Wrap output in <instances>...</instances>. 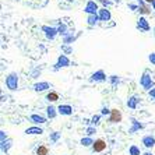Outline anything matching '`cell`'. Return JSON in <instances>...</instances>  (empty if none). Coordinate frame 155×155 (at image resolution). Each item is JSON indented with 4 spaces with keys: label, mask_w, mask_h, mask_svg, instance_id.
I'll return each mask as SVG.
<instances>
[{
    "label": "cell",
    "mask_w": 155,
    "mask_h": 155,
    "mask_svg": "<svg viewBox=\"0 0 155 155\" xmlns=\"http://www.w3.org/2000/svg\"><path fill=\"white\" fill-rule=\"evenodd\" d=\"M42 31L45 32V36H46V39H51V41H53L54 38H56V35H59L58 28H54V27L42 25Z\"/></svg>",
    "instance_id": "obj_4"
},
{
    "label": "cell",
    "mask_w": 155,
    "mask_h": 155,
    "mask_svg": "<svg viewBox=\"0 0 155 155\" xmlns=\"http://www.w3.org/2000/svg\"><path fill=\"white\" fill-rule=\"evenodd\" d=\"M36 154H38V155H48V148L45 147V145H41V147L38 148Z\"/></svg>",
    "instance_id": "obj_22"
},
{
    "label": "cell",
    "mask_w": 155,
    "mask_h": 155,
    "mask_svg": "<svg viewBox=\"0 0 155 155\" xmlns=\"http://www.w3.org/2000/svg\"><path fill=\"white\" fill-rule=\"evenodd\" d=\"M110 112H112V110H109L108 108H104V109H102V115H108V113H110Z\"/></svg>",
    "instance_id": "obj_33"
},
{
    "label": "cell",
    "mask_w": 155,
    "mask_h": 155,
    "mask_svg": "<svg viewBox=\"0 0 155 155\" xmlns=\"http://www.w3.org/2000/svg\"><path fill=\"white\" fill-rule=\"evenodd\" d=\"M98 2L104 4V7H108V6H110V4H112V2H110V0H98Z\"/></svg>",
    "instance_id": "obj_30"
},
{
    "label": "cell",
    "mask_w": 155,
    "mask_h": 155,
    "mask_svg": "<svg viewBox=\"0 0 155 155\" xmlns=\"http://www.w3.org/2000/svg\"><path fill=\"white\" fill-rule=\"evenodd\" d=\"M48 88H51V85H49V83H46V81H43V83H36L35 85H34V90H35L36 92L46 91Z\"/></svg>",
    "instance_id": "obj_13"
},
{
    "label": "cell",
    "mask_w": 155,
    "mask_h": 155,
    "mask_svg": "<svg viewBox=\"0 0 155 155\" xmlns=\"http://www.w3.org/2000/svg\"><path fill=\"white\" fill-rule=\"evenodd\" d=\"M6 85H7L8 90L15 91L18 88V74L17 73H10L7 77H6Z\"/></svg>",
    "instance_id": "obj_1"
},
{
    "label": "cell",
    "mask_w": 155,
    "mask_h": 155,
    "mask_svg": "<svg viewBox=\"0 0 155 155\" xmlns=\"http://www.w3.org/2000/svg\"><path fill=\"white\" fill-rule=\"evenodd\" d=\"M90 81H97V83H104V81H106V74H105L104 70H98V71H95L92 76H91Z\"/></svg>",
    "instance_id": "obj_7"
},
{
    "label": "cell",
    "mask_w": 155,
    "mask_h": 155,
    "mask_svg": "<svg viewBox=\"0 0 155 155\" xmlns=\"http://www.w3.org/2000/svg\"><path fill=\"white\" fill-rule=\"evenodd\" d=\"M130 154L131 155H140V151L137 150V147H131L130 148Z\"/></svg>",
    "instance_id": "obj_29"
},
{
    "label": "cell",
    "mask_w": 155,
    "mask_h": 155,
    "mask_svg": "<svg viewBox=\"0 0 155 155\" xmlns=\"http://www.w3.org/2000/svg\"><path fill=\"white\" fill-rule=\"evenodd\" d=\"M58 112L60 113V115H66V116H69L73 113V108L70 106V105H60L58 108Z\"/></svg>",
    "instance_id": "obj_11"
},
{
    "label": "cell",
    "mask_w": 155,
    "mask_h": 155,
    "mask_svg": "<svg viewBox=\"0 0 155 155\" xmlns=\"http://www.w3.org/2000/svg\"><path fill=\"white\" fill-rule=\"evenodd\" d=\"M58 28V32H59V35H61V36H64L66 34H67V25H66L64 22H59V25L56 27Z\"/></svg>",
    "instance_id": "obj_15"
},
{
    "label": "cell",
    "mask_w": 155,
    "mask_h": 155,
    "mask_svg": "<svg viewBox=\"0 0 155 155\" xmlns=\"http://www.w3.org/2000/svg\"><path fill=\"white\" fill-rule=\"evenodd\" d=\"M98 120H99V116H94V117H92V122H91V123H94V124H95V123H98Z\"/></svg>",
    "instance_id": "obj_35"
},
{
    "label": "cell",
    "mask_w": 155,
    "mask_h": 155,
    "mask_svg": "<svg viewBox=\"0 0 155 155\" xmlns=\"http://www.w3.org/2000/svg\"><path fill=\"white\" fill-rule=\"evenodd\" d=\"M109 80H110V83H112L113 85H116V84H117V83L120 81L119 77H117V76H110V77H109Z\"/></svg>",
    "instance_id": "obj_26"
},
{
    "label": "cell",
    "mask_w": 155,
    "mask_h": 155,
    "mask_svg": "<svg viewBox=\"0 0 155 155\" xmlns=\"http://www.w3.org/2000/svg\"><path fill=\"white\" fill-rule=\"evenodd\" d=\"M31 120H34L35 123H45L46 122V119H45L43 116H41V115H32L31 116Z\"/></svg>",
    "instance_id": "obj_20"
},
{
    "label": "cell",
    "mask_w": 155,
    "mask_h": 155,
    "mask_svg": "<svg viewBox=\"0 0 155 155\" xmlns=\"http://www.w3.org/2000/svg\"><path fill=\"white\" fill-rule=\"evenodd\" d=\"M98 11H99V7H98V3L94 2V0H88L85 4V7H84V13L87 14H98Z\"/></svg>",
    "instance_id": "obj_2"
},
{
    "label": "cell",
    "mask_w": 155,
    "mask_h": 155,
    "mask_svg": "<svg viewBox=\"0 0 155 155\" xmlns=\"http://www.w3.org/2000/svg\"><path fill=\"white\" fill-rule=\"evenodd\" d=\"M48 116H49V117H54V116H56V109L53 108V106H48Z\"/></svg>",
    "instance_id": "obj_23"
},
{
    "label": "cell",
    "mask_w": 155,
    "mask_h": 155,
    "mask_svg": "<svg viewBox=\"0 0 155 155\" xmlns=\"http://www.w3.org/2000/svg\"><path fill=\"white\" fill-rule=\"evenodd\" d=\"M25 133L27 134H42L43 130L39 129V127H29V129L25 130Z\"/></svg>",
    "instance_id": "obj_18"
},
{
    "label": "cell",
    "mask_w": 155,
    "mask_h": 155,
    "mask_svg": "<svg viewBox=\"0 0 155 155\" xmlns=\"http://www.w3.org/2000/svg\"><path fill=\"white\" fill-rule=\"evenodd\" d=\"M61 51L64 52L66 54H70L73 52V48H70L69 45H61Z\"/></svg>",
    "instance_id": "obj_24"
},
{
    "label": "cell",
    "mask_w": 155,
    "mask_h": 155,
    "mask_svg": "<svg viewBox=\"0 0 155 155\" xmlns=\"http://www.w3.org/2000/svg\"><path fill=\"white\" fill-rule=\"evenodd\" d=\"M137 28L140 29V31L148 32V31L151 29V27H150V22L147 21V18H145V17H140L137 20Z\"/></svg>",
    "instance_id": "obj_6"
},
{
    "label": "cell",
    "mask_w": 155,
    "mask_h": 155,
    "mask_svg": "<svg viewBox=\"0 0 155 155\" xmlns=\"http://www.w3.org/2000/svg\"><path fill=\"white\" fill-rule=\"evenodd\" d=\"M127 7H129L131 11H137L140 6H137V4H134V3H129V6H127Z\"/></svg>",
    "instance_id": "obj_27"
},
{
    "label": "cell",
    "mask_w": 155,
    "mask_h": 155,
    "mask_svg": "<svg viewBox=\"0 0 155 155\" xmlns=\"http://www.w3.org/2000/svg\"><path fill=\"white\" fill-rule=\"evenodd\" d=\"M138 11H140V14H150L151 13V8H150V6H140L138 7Z\"/></svg>",
    "instance_id": "obj_21"
},
{
    "label": "cell",
    "mask_w": 155,
    "mask_h": 155,
    "mask_svg": "<svg viewBox=\"0 0 155 155\" xmlns=\"http://www.w3.org/2000/svg\"><path fill=\"white\" fill-rule=\"evenodd\" d=\"M144 155H151V154H148V152H147V154H144Z\"/></svg>",
    "instance_id": "obj_41"
},
{
    "label": "cell",
    "mask_w": 155,
    "mask_h": 155,
    "mask_svg": "<svg viewBox=\"0 0 155 155\" xmlns=\"http://www.w3.org/2000/svg\"><path fill=\"white\" fill-rule=\"evenodd\" d=\"M46 99H48L49 102L58 101V99H59V94H58V92H54V91H52V92H49V94L46 95Z\"/></svg>",
    "instance_id": "obj_19"
},
{
    "label": "cell",
    "mask_w": 155,
    "mask_h": 155,
    "mask_svg": "<svg viewBox=\"0 0 155 155\" xmlns=\"http://www.w3.org/2000/svg\"><path fill=\"white\" fill-rule=\"evenodd\" d=\"M144 2H145V3H148V4H151L154 0H144Z\"/></svg>",
    "instance_id": "obj_37"
},
{
    "label": "cell",
    "mask_w": 155,
    "mask_h": 155,
    "mask_svg": "<svg viewBox=\"0 0 155 155\" xmlns=\"http://www.w3.org/2000/svg\"><path fill=\"white\" fill-rule=\"evenodd\" d=\"M92 147H94V151L95 152H102L106 148V143H105L104 140H95L94 141V144H92Z\"/></svg>",
    "instance_id": "obj_9"
},
{
    "label": "cell",
    "mask_w": 155,
    "mask_h": 155,
    "mask_svg": "<svg viewBox=\"0 0 155 155\" xmlns=\"http://www.w3.org/2000/svg\"><path fill=\"white\" fill-rule=\"evenodd\" d=\"M140 84L143 85V88H145V90H152V87H154V81H152L151 76H148L147 73H144L143 76H141L140 78Z\"/></svg>",
    "instance_id": "obj_3"
},
{
    "label": "cell",
    "mask_w": 155,
    "mask_h": 155,
    "mask_svg": "<svg viewBox=\"0 0 155 155\" xmlns=\"http://www.w3.org/2000/svg\"><path fill=\"white\" fill-rule=\"evenodd\" d=\"M154 36H155V27H154Z\"/></svg>",
    "instance_id": "obj_38"
},
{
    "label": "cell",
    "mask_w": 155,
    "mask_h": 155,
    "mask_svg": "<svg viewBox=\"0 0 155 155\" xmlns=\"http://www.w3.org/2000/svg\"><path fill=\"white\" fill-rule=\"evenodd\" d=\"M95 133V129H92V127H90V129L87 130V134H88V136H91V134H94Z\"/></svg>",
    "instance_id": "obj_32"
},
{
    "label": "cell",
    "mask_w": 155,
    "mask_h": 155,
    "mask_svg": "<svg viewBox=\"0 0 155 155\" xmlns=\"http://www.w3.org/2000/svg\"><path fill=\"white\" fill-rule=\"evenodd\" d=\"M98 15H99V20H101V21H110V18H112L110 11H109L106 7L99 8V11H98Z\"/></svg>",
    "instance_id": "obj_8"
},
{
    "label": "cell",
    "mask_w": 155,
    "mask_h": 155,
    "mask_svg": "<svg viewBox=\"0 0 155 155\" xmlns=\"http://www.w3.org/2000/svg\"><path fill=\"white\" fill-rule=\"evenodd\" d=\"M151 7H152V10H155V0H154V2H152V3H151Z\"/></svg>",
    "instance_id": "obj_36"
},
{
    "label": "cell",
    "mask_w": 155,
    "mask_h": 155,
    "mask_svg": "<svg viewBox=\"0 0 155 155\" xmlns=\"http://www.w3.org/2000/svg\"><path fill=\"white\" fill-rule=\"evenodd\" d=\"M115 2H117V3H119V2H120V0H115Z\"/></svg>",
    "instance_id": "obj_40"
},
{
    "label": "cell",
    "mask_w": 155,
    "mask_h": 155,
    "mask_svg": "<svg viewBox=\"0 0 155 155\" xmlns=\"http://www.w3.org/2000/svg\"><path fill=\"white\" fill-rule=\"evenodd\" d=\"M98 21H101V20H99V15H98V14H90L88 17H87V22H88V25H90V27L97 25Z\"/></svg>",
    "instance_id": "obj_12"
},
{
    "label": "cell",
    "mask_w": 155,
    "mask_h": 155,
    "mask_svg": "<svg viewBox=\"0 0 155 155\" xmlns=\"http://www.w3.org/2000/svg\"><path fill=\"white\" fill-rule=\"evenodd\" d=\"M131 122H133L134 123V127H133V129H131V130H130V131H131V133H133V131H134V130H137V129H141V127H143V126H141V124H138V123L137 122H136V120H131Z\"/></svg>",
    "instance_id": "obj_28"
},
{
    "label": "cell",
    "mask_w": 155,
    "mask_h": 155,
    "mask_svg": "<svg viewBox=\"0 0 155 155\" xmlns=\"http://www.w3.org/2000/svg\"><path fill=\"white\" fill-rule=\"evenodd\" d=\"M143 144L145 145V147H154L155 144V138L151 137V136H147V137L143 138Z\"/></svg>",
    "instance_id": "obj_16"
},
{
    "label": "cell",
    "mask_w": 155,
    "mask_h": 155,
    "mask_svg": "<svg viewBox=\"0 0 155 155\" xmlns=\"http://www.w3.org/2000/svg\"><path fill=\"white\" fill-rule=\"evenodd\" d=\"M148 59H150V61H151V64L155 66V53H151L150 56H148Z\"/></svg>",
    "instance_id": "obj_31"
},
{
    "label": "cell",
    "mask_w": 155,
    "mask_h": 155,
    "mask_svg": "<svg viewBox=\"0 0 155 155\" xmlns=\"http://www.w3.org/2000/svg\"><path fill=\"white\" fill-rule=\"evenodd\" d=\"M110 122L112 123H119L122 122V113H120L119 109H112V112H110Z\"/></svg>",
    "instance_id": "obj_10"
},
{
    "label": "cell",
    "mask_w": 155,
    "mask_h": 155,
    "mask_svg": "<svg viewBox=\"0 0 155 155\" xmlns=\"http://www.w3.org/2000/svg\"><path fill=\"white\" fill-rule=\"evenodd\" d=\"M137 102H138V99L136 97H130L129 101H127V106L131 109H136L137 108Z\"/></svg>",
    "instance_id": "obj_17"
},
{
    "label": "cell",
    "mask_w": 155,
    "mask_h": 155,
    "mask_svg": "<svg viewBox=\"0 0 155 155\" xmlns=\"http://www.w3.org/2000/svg\"><path fill=\"white\" fill-rule=\"evenodd\" d=\"M81 144L83 145H91V144H94V141L91 140V138H83V140H81Z\"/></svg>",
    "instance_id": "obj_25"
},
{
    "label": "cell",
    "mask_w": 155,
    "mask_h": 155,
    "mask_svg": "<svg viewBox=\"0 0 155 155\" xmlns=\"http://www.w3.org/2000/svg\"><path fill=\"white\" fill-rule=\"evenodd\" d=\"M148 92H150V95H151V97L155 99V88H152V90H150V91H148Z\"/></svg>",
    "instance_id": "obj_34"
},
{
    "label": "cell",
    "mask_w": 155,
    "mask_h": 155,
    "mask_svg": "<svg viewBox=\"0 0 155 155\" xmlns=\"http://www.w3.org/2000/svg\"><path fill=\"white\" fill-rule=\"evenodd\" d=\"M67 2H74V0H67Z\"/></svg>",
    "instance_id": "obj_39"
},
{
    "label": "cell",
    "mask_w": 155,
    "mask_h": 155,
    "mask_svg": "<svg viewBox=\"0 0 155 155\" xmlns=\"http://www.w3.org/2000/svg\"><path fill=\"white\" fill-rule=\"evenodd\" d=\"M74 41H76V36L73 35V32H67L63 36V43H64V45H70V43H73Z\"/></svg>",
    "instance_id": "obj_14"
},
{
    "label": "cell",
    "mask_w": 155,
    "mask_h": 155,
    "mask_svg": "<svg viewBox=\"0 0 155 155\" xmlns=\"http://www.w3.org/2000/svg\"><path fill=\"white\" fill-rule=\"evenodd\" d=\"M71 64L70 63V59L66 56V54H60L58 58V61H56V64H54V70H59L61 67H69Z\"/></svg>",
    "instance_id": "obj_5"
}]
</instances>
